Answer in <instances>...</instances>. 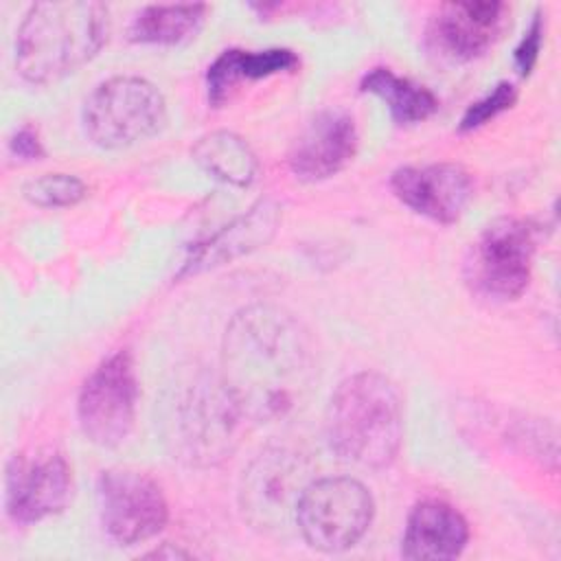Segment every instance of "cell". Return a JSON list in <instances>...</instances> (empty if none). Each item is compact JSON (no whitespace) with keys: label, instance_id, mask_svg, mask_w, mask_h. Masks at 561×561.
I'll return each instance as SVG.
<instances>
[{"label":"cell","instance_id":"6da1fadb","mask_svg":"<svg viewBox=\"0 0 561 561\" xmlns=\"http://www.w3.org/2000/svg\"><path fill=\"white\" fill-rule=\"evenodd\" d=\"M219 377L245 419L265 423L289 416L305 403L316 377L309 331L283 307H243L226 327Z\"/></svg>","mask_w":561,"mask_h":561},{"label":"cell","instance_id":"7a4b0ae2","mask_svg":"<svg viewBox=\"0 0 561 561\" xmlns=\"http://www.w3.org/2000/svg\"><path fill=\"white\" fill-rule=\"evenodd\" d=\"M107 33L110 13L103 2H35L15 33V70L33 85L57 83L94 59Z\"/></svg>","mask_w":561,"mask_h":561},{"label":"cell","instance_id":"3957f363","mask_svg":"<svg viewBox=\"0 0 561 561\" xmlns=\"http://www.w3.org/2000/svg\"><path fill=\"white\" fill-rule=\"evenodd\" d=\"M329 447L348 462L383 469L403 443V399L397 383L377 370L337 383L324 412Z\"/></svg>","mask_w":561,"mask_h":561},{"label":"cell","instance_id":"277c9868","mask_svg":"<svg viewBox=\"0 0 561 561\" xmlns=\"http://www.w3.org/2000/svg\"><path fill=\"white\" fill-rule=\"evenodd\" d=\"M243 419L221 377L195 370L169 392L164 438L175 458L208 467L232 454Z\"/></svg>","mask_w":561,"mask_h":561},{"label":"cell","instance_id":"5b68a950","mask_svg":"<svg viewBox=\"0 0 561 561\" xmlns=\"http://www.w3.org/2000/svg\"><path fill=\"white\" fill-rule=\"evenodd\" d=\"M83 131L101 149H123L156 136L167 123L162 92L142 77L101 81L83 103Z\"/></svg>","mask_w":561,"mask_h":561},{"label":"cell","instance_id":"8992f818","mask_svg":"<svg viewBox=\"0 0 561 561\" xmlns=\"http://www.w3.org/2000/svg\"><path fill=\"white\" fill-rule=\"evenodd\" d=\"M373 517L375 500L364 482L351 476H327L307 482L294 524L309 548L335 554L353 548Z\"/></svg>","mask_w":561,"mask_h":561},{"label":"cell","instance_id":"52a82bcc","mask_svg":"<svg viewBox=\"0 0 561 561\" xmlns=\"http://www.w3.org/2000/svg\"><path fill=\"white\" fill-rule=\"evenodd\" d=\"M537 224L519 217H500L471 243L465 259L469 289L489 300L519 298L533 272L537 252Z\"/></svg>","mask_w":561,"mask_h":561},{"label":"cell","instance_id":"ba28073f","mask_svg":"<svg viewBox=\"0 0 561 561\" xmlns=\"http://www.w3.org/2000/svg\"><path fill=\"white\" fill-rule=\"evenodd\" d=\"M138 377L129 351L105 357L81 383L77 419L83 436L99 447H118L127 440L136 421Z\"/></svg>","mask_w":561,"mask_h":561},{"label":"cell","instance_id":"9c48e42d","mask_svg":"<svg viewBox=\"0 0 561 561\" xmlns=\"http://www.w3.org/2000/svg\"><path fill=\"white\" fill-rule=\"evenodd\" d=\"M103 530L118 546H136L156 537L169 519L162 486L145 471L114 467L96 480Z\"/></svg>","mask_w":561,"mask_h":561},{"label":"cell","instance_id":"30bf717a","mask_svg":"<svg viewBox=\"0 0 561 561\" xmlns=\"http://www.w3.org/2000/svg\"><path fill=\"white\" fill-rule=\"evenodd\" d=\"M307 482L302 456L280 447L261 451L241 478L239 506L243 517L261 530L287 526Z\"/></svg>","mask_w":561,"mask_h":561},{"label":"cell","instance_id":"8fae6325","mask_svg":"<svg viewBox=\"0 0 561 561\" xmlns=\"http://www.w3.org/2000/svg\"><path fill=\"white\" fill-rule=\"evenodd\" d=\"M72 493L68 460L55 449L15 454L4 476V508L15 524H35L66 508Z\"/></svg>","mask_w":561,"mask_h":561},{"label":"cell","instance_id":"7c38bea8","mask_svg":"<svg viewBox=\"0 0 561 561\" xmlns=\"http://www.w3.org/2000/svg\"><path fill=\"white\" fill-rule=\"evenodd\" d=\"M508 24L506 2H445L430 15L425 44L443 61L467 64L493 48Z\"/></svg>","mask_w":561,"mask_h":561},{"label":"cell","instance_id":"4fadbf2b","mask_svg":"<svg viewBox=\"0 0 561 561\" xmlns=\"http://www.w3.org/2000/svg\"><path fill=\"white\" fill-rule=\"evenodd\" d=\"M394 197L436 224H456L473 199V178L456 162L408 164L390 175Z\"/></svg>","mask_w":561,"mask_h":561},{"label":"cell","instance_id":"5bb4252c","mask_svg":"<svg viewBox=\"0 0 561 561\" xmlns=\"http://www.w3.org/2000/svg\"><path fill=\"white\" fill-rule=\"evenodd\" d=\"M357 145L355 118L344 110H322L291 142L287 164L298 180L322 182L340 173L355 158Z\"/></svg>","mask_w":561,"mask_h":561},{"label":"cell","instance_id":"9a60e30c","mask_svg":"<svg viewBox=\"0 0 561 561\" xmlns=\"http://www.w3.org/2000/svg\"><path fill=\"white\" fill-rule=\"evenodd\" d=\"M278 224L280 206L270 197L259 199L248 213L232 219L208 239L191 245L178 270V278L197 276L263 248L274 237Z\"/></svg>","mask_w":561,"mask_h":561},{"label":"cell","instance_id":"2e32d148","mask_svg":"<svg viewBox=\"0 0 561 561\" xmlns=\"http://www.w3.org/2000/svg\"><path fill=\"white\" fill-rule=\"evenodd\" d=\"M469 541V524L443 500H421L412 506L401 537V557L410 561H447Z\"/></svg>","mask_w":561,"mask_h":561},{"label":"cell","instance_id":"e0dca14e","mask_svg":"<svg viewBox=\"0 0 561 561\" xmlns=\"http://www.w3.org/2000/svg\"><path fill=\"white\" fill-rule=\"evenodd\" d=\"M300 64L291 48H265V50H243L228 48L221 50L206 70V92L213 107H221L232 90L241 81H256L280 72H291Z\"/></svg>","mask_w":561,"mask_h":561},{"label":"cell","instance_id":"ac0fdd59","mask_svg":"<svg viewBox=\"0 0 561 561\" xmlns=\"http://www.w3.org/2000/svg\"><path fill=\"white\" fill-rule=\"evenodd\" d=\"M193 160L215 180L245 188L256 180L259 160L252 147L234 131L215 129L204 134L191 149Z\"/></svg>","mask_w":561,"mask_h":561},{"label":"cell","instance_id":"d6986e66","mask_svg":"<svg viewBox=\"0 0 561 561\" xmlns=\"http://www.w3.org/2000/svg\"><path fill=\"white\" fill-rule=\"evenodd\" d=\"M359 90L379 96L388 105L392 121L399 125L421 123L438 110V99L430 88L408 77H399L386 66L368 70L359 81Z\"/></svg>","mask_w":561,"mask_h":561},{"label":"cell","instance_id":"ffe728a7","mask_svg":"<svg viewBox=\"0 0 561 561\" xmlns=\"http://www.w3.org/2000/svg\"><path fill=\"white\" fill-rule=\"evenodd\" d=\"M206 4H149L142 7L131 24L129 39L138 44L178 46L197 35L206 20Z\"/></svg>","mask_w":561,"mask_h":561},{"label":"cell","instance_id":"44dd1931","mask_svg":"<svg viewBox=\"0 0 561 561\" xmlns=\"http://www.w3.org/2000/svg\"><path fill=\"white\" fill-rule=\"evenodd\" d=\"M22 195L37 208H66L88 195V186L72 173H44L22 186Z\"/></svg>","mask_w":561,"mask_h":561},{"label":"cell","instance_id":"7402d4cb","mask_svg":"<svg viewBox=\"0 0 561 561\" xmlns=\"http://www.w3.org/2000/svg\"><path fill=\"white\" fill-rule=\"evenodd\" d=\"M515 101H517V88L513 83H508V81L495 83L489 94L473 101L465 110V114L458 123V131H471V129L486 125L491 118L511 110L515 105Z\"/></svg>","mask_w":561,"mask_h":561},{"label":"cell","instance_id":"603a6c76","mask_svg":"<svg viewBox=\"0 0 561 561\" xmlns=\"http://www.w3.org/2000/svg\"><path fill=\"white\" fill-rule=\"evenodd\" d=\"M543 13L535 11L528 28L524 31V37L519 39V44L513 50V61L515 68L522 77H528L539 59V50H541V39H543Z\"/></svg>","mask_w":561,"mask_h":561},{"label":"cell","instance_id":"cb8c5ba5","mask_svg":"<svg viewBox=\"0 0 561 561\" xmlns=\"http://www.w3.org/2000/svg\"><path fill=\"white\" fill-rule=\"evenodd\" d=\"M9 153L20 162H37L46 156V149L39 140L37 129H33L31 125H24L11 136Z\"/></svg>","mask_w":561,"mask_h":561},{"label":"cell","instance_id":"d4e9b609","mask_svg":"<svg viewBox=\"0 0 561 561\" xmlns=\"http://www.w3.org/2000/svg\"><path fill=\"white\" fill-rule=\"evenodd\" d=\"M147 557H188V552H184V550H171V552L156 550V552H151V554H147Z\"/></svg>","mask_w":561,"mask_h":561}]
</instances>
